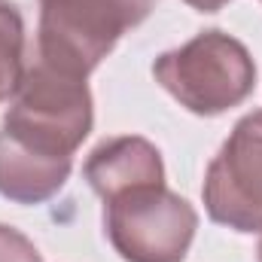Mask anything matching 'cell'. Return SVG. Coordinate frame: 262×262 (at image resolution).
<instances>
[{"instance_id": "277c9868", "label": "cell", "mask_w": 262, "mask_h": 262, "mask_svg": "<svg viewBox=\"0 0 262 262\" xmlns=\"http://www.w3.org/2000/svg\"><path fill=\"white\" fill-rule=\"evenodd\" d=\"M104 229L125 262H183L198 229L195 207L162 186H137L104 201Z\"/></svg>"}, {"instance_id": "7c38bea8", "label": "cell", "mask_w": 262, "mask_h": 262, "mask_svg": "<svg viewBox=\"0 0 262 262\" xmlns=\"http://www.w3.org/2000/svg\"><path fill=\"white\" fill-rule=\"evenodd\" d=\"M40 3H46V0H40Z\"/></svg>"}, {"instance_id": "6da1fadb", "label": "cell", "mask_w": 262, "mask_h": 262, "mask_svg": "<svg viewBox=\"0 0 262 262\" xmlns=\"http://www.w3.org/2000/svg\"><path fill=\"white\" fill-rule=\"evenodd\" d=\"M92 125L95 107L85 79L37 61L25 70L0 122V134L37 156L73 159Z\"/></svg>"}, {"instance_id": "5b68a950", "label": "cell", "mask_w": 262, "mask_h": 262, "mask_svg": "<svg viewBox=\"0 0 262 262\" xmlns=\"http://www.w3.org/2000/svg\"><path fill=\"white\" fill-rule=\"evenodd\" d=\"M204 210L235 232H262V110L235 122L204 174Z\"/></svg>"}, {"instance_id": "52a82bcc", "label": "cell", "mask_w": 262, "mask_h": 262, "mask_svg": "<svg viewBox=\"0 0 262 262\" xmlns=\"http://www.w3.org/2000/svg\"><path fill=\"white\" fill-rule=\"evenodd\" d=\"M73 159H46L0 134V195L15 204H43L70 177Z\"/></svg>"}, {"instance_id": "8fae6325", "label": "cell", "mask_w": 262, "mask_h": 262, "mask_svg": "<svg viewBox=\"0 0 262 262\" xmlns=\"http://www.w3.org/2000/svg\"><path fill=\"white\" fill-rule=\"evenodd\" d=\"M256 253H259V262H262V241H259V250H256Z\"/></svg>"}, {"instance_id": "8992f818", "label": "cell", "mask_w": 262, "mask_h": 262, "mask_svg": "<svg viewBox=\"0 0 262 262\" xmlns=\"http://www.w3.org/2000/svg\"><path fill=\"white\" fill-rule=\"evenodd\" d=\"M89 186L104 198L128 192L137 186H162L165 183V162L162 152L137 134L110 137L92 149L82 165Z\"/></svg>"}, {"instance_id": "3957f363", "label": "cell", "mask_w": 262, "mask_h": 262, "mask_svg": "<svg viewBox=\"0 0 262 262\" xmlns=\"http://www.w3.org/2000/svg\"><path fill=\"white\" fill-rule=\"evenodd\" d=\"M156 3L159 0H46L37 31V61L85 79Z\"/></svg>"}, {"instance_id": "7a4b0ae2", "label": "cell", "mask_w": 262, "mask_h": 262, "mask_svg": "<svg viewBox=\"0 0 262 262\" xmlns=\"http://www.w3.org/2000/svg\"><path fill=\"white\" fill-rule=\"evenodd\" d=\"M156 82L189 113L220 116L253 95L256 64L247 46L223 31H201L152 64Z\"/></svg>"}, {"instance_id": "30bf717a", "label": "cell", "mask_w": 262, "mask_h": 262, "mask_svg": "<svg viewBox=\"0 0 262 262\" xmlns=\"http://www.w3.org/2000/svg\"><path fill=\"white\" fill-rule=\"evenodd\" d=\"M192 9H198V12H220L229 0H186Z\"/></svg>"}, {"instance_id": "9c48e42d", "label": "cell", "mask_w": 262, "mask_h": 262, "mask_svg": "<svg viewBox=\"0 0 262 262\" xmlns=\"http://www.w3.org/2000/svg\"><path fill=\"white\" fill-rule=\"evenodd\" d=\"M0 262H43V256L37 253L31 238L0 223Z\"/></svg>"}, {"instance_id": "ba28073f", "label": "cell", "mask_w": 262, "mask_h": 262, "mask_svg": "<svg viewBox=\"0 0 262 262\" xmlns=\"http://www.w3.org/2000/svg\"><path fill=\"white\" fill-rule=\"evenodd\" d=\"M25 76V18L15 3L0 0V104L9 101Z\"/></svg>"}]
</instances>
